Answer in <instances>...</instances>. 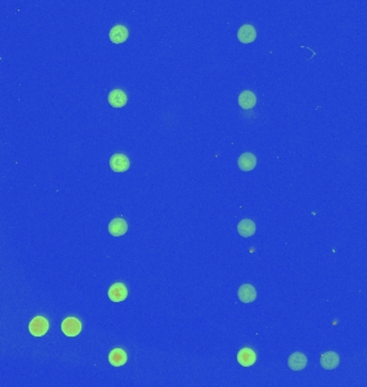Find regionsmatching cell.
I'll use <instances>...</instances> for the list:
<instances>
[{
  "label": "cell",
  "instance_id": "14",
  "mask_svg": "<svg viewBox=\"0 0 367 387\" xmlns=\"http://www.w3.org/2000/svg\"><path fill=\"white\" fill-rule=\"evenodd\" d=\"M127 361V353L122 348H114L109 354V363L114 367L124 366Z\"/></svg>",
  "mask_w": 367,
  "mask_h": 387
},
{
  "label": "cell",
  "instance_id": "13",
  "mask_svg": "<svg viewBox=\"0 0 367 387\" xmlns=\"http://www.w3.org/2000/svg\"><path fill=\"white\" fill-rule=\"evenodd\" d=\"M238 168L243 171H252L257 166V157L252 153H244L237 160Z\"/></svg>",
  "mask_w": 367,
  "mask_h": 387
},
{
  "label": "cell",
  "instance_id": "6",
  "mask_svg": "<svg viewBox=\"0 0 367 387\" xmlns=\"http://www.w3.org/2000/svg\"><path fill=\"white\" fill-rule=\"evenodd\" d=\"M237 362L243 367H252L257 362V354L249 347H244L237 353Z\"/></svg>",
  "mask_w": 367,
  "mask_h": 387
},
{
  "label": "cell",
  "instance_id": "1",
  "mask_svg": "<svg viewBox=\"0 0 367 387\" xmlns=\"http://www.w3.org/2000/svg\"><path fill=\"white\" fill-rule=\"evenodd\" d=\"M28 328L29 333L33 337H42L48 331V320L43 316H36L35 318L31 319Z\"/></svg>",
  "mask_w": 367,
  "mask_h": 387
},
{
  "label": "cell",
  "instance_id": "5",
  "mask_svg": "<svg viewBox=\"0 0 367 387\" xmlns=\"http://www.w3.org/2000/svg\"><path fill=\"white\" fill-rule=\"evenodd\" d=\"M307 357L303 353L296 352L288 358V366L293 371H302L307 366Z\"/></svg>",
  "mask_w": 367,
  "mask_h": 387
},
{
  "label": "cell",
  "instance_id": "4",
  "mask_svg": "<svg viewBox=\"0 0 367 387\" xmlns=\"http://www.w3.org/2000/svg\"><path fill=\"white\" fill-rule=\"evenodd\" d=\"M341 358L334 351L325 352L320 356V366L325 370H334L339 366Z\"/></svg>",
  "mask_w": 367,
  "mask_h": 387
},
{
  "label": "cell",
  "instance_id": "12",
  "mask_svg": "<svg viewBox=\"0 0 367 387\" xmlns=\"http://www.w3.org/2000/svg\"><path fill=\"white\" fill-rule=\"evenodd\" d=\"M128 231V224L124 218H114L109 224V232L113 237H121Z\"/></svg>",
  "mask_w": 367,
  "mask_h": 387
},
{
  "label": "cell",
  "instance_id": "15",
  "mask_svg": "<svg viewBox=\"0 0 367 387\" xmlns=\"http://www.w3.org/2000/svg\"><path fill=\"white\" fill-rule=\"evenodd\" d=\"M238 104L245 110L252 109L257 104V96L252 91H244L238 96Z\"/></svg>",
  "mask_w": 367,
  "mask_h": 387
},
{
  "label": "cell",
  "instance_id": "8",
  "mask_svg": "<svg viewBox=\"0 0 367 387\" xmlns=\"http://www.w3.org/2000/svg\"><path fill=\"white\" fill-rule=\"evenodd\" d=\"M237 296L243 303H252L257 299V290L252 284H244L238 289Z\"/></svg>",
  "mask_w": 367,
  "mask_h": 387
},
{
  "label": "cell",
  "instance_id": "10",
  "mask_svg": "<svg viewBox=\"0 0 367 387\" xmlns=\"http://www.w3.org/2000/svg\"><path fill=\"white\" fill-rule=\"evenodd\" d=\"M237 38L242 43H252L257 38V31L252 25H243L237 31Z\"/></svg>",
  "mask_w": 367,
  "mask_h": 387
},
{
  "label": "cell",
  "instance_id": "7",
  "mask_svg": "<svg viewBox=\"0 0 367 387\" xmlns=\"http://www.w3.org/2000/svg\"><path fill=\"white\" fill-rule=\"evenodd\" d=\"M108 296L113 302H121L128 297V290L124 283H115L109 289Z\"/></svg>",
  "mask_w": 367,
  "mask_h": 387
},
{
  "label": "cell",
  "instance_id": "3",
  "mask_svg": "<svg viewBox=\"0 0 367 387\" xmlns=\"http://www.w3.org/2000/svg\"><path fill=\"white\" fill-rule=\"evenodd\" d=\"M110 167L115 172H125L130 167V162L124 154H114L110 159Z\"/></svg>",
  "mask_w": 367,
  "mask_h": 387
},
{
  "label": "cell",
  "instance_id": "2",
  "mask_svg": "<svg viewBox=\"0 0 367 387\" xmlns=\"http://www.w3.org/2000/svg\"><path fill=\"white\" fill-rule=\"evenodd\" d=\"M82 330V324L75 317H67L61 323V331L67 337H76L79 336Z\"/></svg>",
  "mask_w": 367,
  "mask_h": 387
},
{
  "label": "cell",
  "instance_id": "16",
  "mask_svg": "<svg viewBox=\"0 0 367 387\" xmlns=\"http://www.w3.org/2000/svg\"><path fill=\"white\" fill-rule=\"evenodd\" d=\"M255 230H257V227H255V224L252 219H248V218L242 219L237 225L238 234H240L244 238L252 237L255 234Z\"/></svg>",
  "mask_w": 367,
  "mask_h": 387
},
{
  "label": "cell",
  "instance_id": "11",
  "mask_svg": "<svg viewBox=\"0 0 367 387\" xmlns=\"http://www.w3.org/2000/svg\"><path fill=\"white\" fill-rule=\"evenodd\" d=\"M128 36H129V31H128L127 27L124 25H115L112 29L110 30V39L111 41L115 44H120L125 42Z\"/></svg>",
  "mask_w": 367,
  "mask_h": 387
},
{
  "label": "cell",
  "instance_id": "9",
  "mask_svg": "<svg viewBox=\"0 0 367 387\" xmlns=\"http://www.w3.org/2000/svg\"><path fill=\"white\" fill-rule=\"evenodd\" d=\"M108 101L113 108H124L128 102L127 94L121 90H113L109 94Z\"/></svg>",
  "mask_w": 367,
  "mask_h": 387
}]
</instances>
